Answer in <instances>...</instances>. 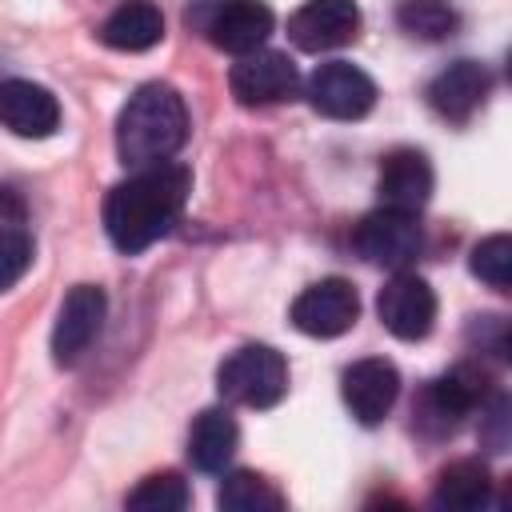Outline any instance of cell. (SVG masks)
Listing matches in <instances>:
<instances>
[{"instance_id": "11", "label": "cell", "mask_w": 512, "mask_h": 512, "mask_svg": "<svg viewBox=\"0 0 512 512\" xmlns=\"http://www.w3.org/2000/svg\"><path fill=\"white\" fill-rule=\"evenodd\" d=\"M228 84H232V96L248 108H260V104H280L296 92L300 76H296V64L284 56V52H272V48H256V52H244L236 56L232 72H228Z\"/></svg>"}, {"instance_id": "9", "label": "cell", "mask_w": 512, "mask_h": 512, "mask_svg": "<svg viewBox=\"0 0 512 512\" xmlns=\"http://www.w3.org/2000/svg\"><path fill=\"white\" fill-rule=\"evenodd\" d=\"M196 24L220 52L244 56L264 48L272 32V8L264 0H212L204 16H196Z\"/></svg>"}, {"instance_id": "19", "label": "cell", "mask_w": 512, "mask_h": 512, "mask_svg": "<svg viewBox=\"0 0 512 512\" xmlns=\"http://www.w3.org/2000/svg\"><path fill=\"white\" fill-rule=\"evenodd\" d=\"M488 496H492V476L480 460H456L440 468L432 484V508H448V512H476L488 504Z\"/></svg>"}, {"instance_id": "8", "label": "cell", "mask_w": 512, "mask_h": 512, "mask_svg": "<svg viewBox=\"0 0 512 512\" xmlns=\"http://www.w3.org/2000/svg\"><path fill=\"white\" fill-rule=\"evenodd\" d=\"M104 312H108V296L100 284L68 288V296L56 312V328H52V360L60 368H72L88 352V344L100 336Z\"/></svg>"}, {"instance_id": "5", "label": "cell", "mask_w": 512, "mask_h": 512, "mask_svg": "<svg viewBox=\"0 0 512 512\" xmlns=\"http://www.w3.org/2000/svg\"><path fill=\"white\" fill-rule=\"evenodd\" d=\"M352 244L356 252L368 260V264H380V268H408L420 248H424V232L416 224V212H400V208H376L368 212L356 232H352Z\"/></svg>"}, {"instance_id": "10", "label": "cell", "mask_w": 512, "mask_h": 512, "mask_svg": "<svg viewBox=\"0 0 512 512\" xmlns=\"http://www.w3.org/2000/svg\"><path fill=\"white\" fill-rule=\"evenodd\" d=\"M376 312H380V324L396 340H424L436 324V292L428 288V280H420L412 272H396L380 288Z\"/></svg>"}, {"instance_id": "3", "label": "cell", "mask_w": 512, "mask_h": 512, "mask_svg": "<svg viewBox=\"0 0 512 512\" xmlns=\"http://www.w3.org/2000/svg\"><path fill=\"white\" fill-rule=\"evenodd\" d=\"M216 388L232 404L272 408L288 392V364L268 344H244L216 368Z\"/></svg>"}, {"instance_id": "6", "label": "cell", "mask_w": 512, "mask_h": 512, "mask_svg": "<svg viewBox=\"0 0 512 512\" xmlns=\"http://www.w3.org/2000/svg\"><path fill=\"white\" fill-rule=\"evenodd\" d=\"M356 316H360V296H356V288L344 276L316 280V284H308L292 300V324H296V332L316 336V340L344 336L356 324Z\"/></svg>"}, {"instance_id": "21", "label": "cell", "mask_w": 512, "mask_h": 512, "mask_svg": "<svg viewBox=\"0 0 512 512\" xmlns=\"http://www.w3.org/2000/svg\"><path fill=\"white\" fill-rule=\"evenodd\" d=\"M396 24L416 40H444L456 32L460 16L448 0H400Z\"/></svg>"}, {"instance_id": "2", "label": "cell", "mask_w": 512, "mask_h": 512, "mask_svg": "<svg viewBox=\"0 0 512 512\" xmlns=\"http://www.w3.org/2000/svg\"><path fill=\"white\" fill-rule=\"evenodd\" d=\"M188 140V108L172 84H144L116 116V152L132 168L172 160Z\"/></svg>"}, {"instance_id": "23", "label": "cell", "mask_w": 512, "mask_h": 512, "mask_svg": "<svg viewBox=\"0 0 512 512\" xmlns=\"http://www.w3.org/2000/svg\"><path fill=\"white\" fill-rule=\"evenodd\" d=\"M472 276H480L496 292H508V284H512V240L504 232H496V236H488L472 248Z\"/></svg>"}, {"instance_id": "12", "label": "cell", "mask_w": 512, "mask_h": 512, "mask_svg": "<svg viewBox=\"0 0 512 512\" xmlns=\"http://www.w3.org/2000/svg\"><path fill=\"white\" fill-rule=\"evenodd\" d=\"M360 32V8L356 0H304L288 16V36L300 52H328Z\"/></svg>"}, {"instance_id": "22", "label": "cell", "mask_w": 512, "mask_h": 512, "mask_svg": "<svg viewBox=\"0 0 512 512\" xmlns=\"http://www.w3.org/2000/svg\"><path fill=\"white\" fill-rule=\"evenodd\" d=\"M124 504L132 512H180L188 508V484L180 472H152L124 496Z\"/></svg>"}, {"instance_id": "15", "label": "cell", "mask_w": 512, "mask_h": 512, "mask_svg": "<svg viewBox=\"0 0 512 512\" xmlns=\"http://www.w3.org/2000/svg\"><path fill=\"white\" fill-rule=\"evenodd\" d=\"M432 164L424 152L416 148H396L384 156L380 176H376V192L384 208H400V212H420L432 200Z\"/></svg>"}, {"instance_id": "24", "label": "cell", "mask_w": 512, "mask_h": 512, "mask_svg": "<svg viewBox=\"0 0 512 512\" xmlns=\"http://www.w3.org/2000/svg\"><path fill=\"white\" fill-rule=\"evenodd\" d=\"M32 236L20 224H0V292L32 268Z\"/></svg>"}, {"instance_id": "17", "label": "cell", "mask_w": 512, "mask_h": 512, "mask_svg": "<svg viewBox=\"0 0 512 512\" xmlns=\"http://www.w3.org/2000/svg\"><path fill=\"white\" fill-rule=\"evenodd\" d=\"M160 36H164V16L152 0H124L100 24V40L116 52H148L160 44Z\"/></svg>"}, {"instance_id": "1", "label": "cell", "mask_w": 512, "mask_h": 512, "mask_svg": "<svg viewBox=\"0 0 512 512\" xmlns=\"http://www.w3.org/2000/svg\"><path fill=\"white\" fill-rule=\"evenodd\" d=\"M188 188H192V172L184 164L164 160V164L136 168L128 180H120L104 196V232H108V240L128 256L152 248L180 220Z\"/></svg>"}, {"instance_id": "20", "label": "cell", "mask_w": 512, "mask_h": 512, "mask_svg": "<svg viewBox=\"0 0 512 512\" xmlns=\"http://www.w3.org/2000/svg\"><path fill=\"white\" fill-rule=\"evenodd\" d=\"M216 504L224 512H280L284 496L256 472H228L216 492Z\"/></svg>"}, {"instance_id": "4", "label": "cell", "mask_w": 512, "mask_h": 512, "mask_svg": "<svg viewBox=\"0 0 512 512\" xmlns=\"http://www.w3.org/2000/svg\"><path fill=\"white\" fill-rule=\"evenodd\" d=\"M484 396H488V388H484V380H480V368L460 364V368H452V372H444V376H436V380H428V384L420 388V396H416V404H412L416 428H420L424 436H432V440L452 436V432L460 428V420H464L472 408L484 404Z\"/></svg>"}, {"instance_id": "7", "label": "cell", "mask_w": 512, "mask_h": 512, "mask_svg": "<svg viewBox=\"0 0 512 512\" xmlns=\"http://www.w3.org/2000/svg\"><path fill=\"white\" fill-rule=\"evenodd\" d=\"M308 104L328 120H360L376 104V84L348 60H328L308 76Z\"/></svg>"}, {"instance_id": "18", "label": "cell", "mask_w": 512, "mask_h": 512, "mask_svg": "<svg viewBox=\"0 0 512 512\" xmlns=\"http://www.w3.org/2000/svg\"><path fill=\"white\" fill-rule=\"evenodd\" d=\"M236 444H240L236 420L224 408H204L188 432V460L200 472H224L228 460L236 456Z\"/></svg>"}, {"instance_id": "14", "label": "cell", "mask_w": 512, "mask_h": 512, "mask_svg": "<svg viewBox=\"0 0 512 512\" xmlns=\"http://www.w3.org/2000/svg\"><path fill=\"white\" fill-rule=\"evenodd\" d=\"M0 124L12 136L44 140L60 128V100L32 80H4L0 84Z\"/></svg>"}, {"instance_id": "13", "label": "cell", "mask_w": 512, "mask_h": 512, "mask_svg": "<svg viewBox=\"0 0 512 512\" xmlns=\"http://www.w3.org/2000/svg\"><path fill=\"white\" fill-rule=\"evenodd\" d=\"M340 392H344L348 412H352L360 424L372 428V424H380V420L392 412V404H396V396H400V372H396L392 360L368 356V360H356V364L344 368Z\"/></svg>"}, {"instance_id": "16", "label": "cell", "mask_w": 512, "mask_h": 512, "mask_svg": "<svg viewBox=\"0 0 512 512\" xmlns=\"http://www.w3.org/2000/svg\"><path fill=\"white\" fill-rule=\"evenodd\" d=\"M488 68L480 60H452L440 76H432L428 84V104L436 116L452 120V124H464L488 96Z\"/></svg>"}]
</instances>
